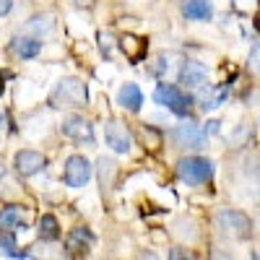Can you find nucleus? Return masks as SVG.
I'll use <instances>...</instances> for the list:
<instances>
[{"mask_svg": "<svg viewBox=\"0 0 260 260\" xmlns=\"http://www.w3.org/2000/svg\"><path fill=\"white\" fill-rule=\"evenodd\" d=\"M55 107H83L86 104V86L78 78H62L52 91Z\"/></svg>", "mask_w": 260, "mask_h": 260, "instance_id": "f257e3e1", "label": "nucleus"}, {"mask_svg": "<svg viewBox=\"0 0 260 260\" xmlns=\"http://www.w3.org/2000/svg\"><path fill=\"white\" fill-rule=\"evenodd\" d=\"M177 175L187 185H203L213 177V164L208 159H201V156H190V159H182L177 164Z\"/></svg>", "mask_w": 260, "mask_h": 260, "instance_id": "f03ea898", "label": "nucleus"}, {"mask_svg": "<svg viewBox=\"0 0 260 260\" xmlns=\"http://www.w3.org/2000/svg\"><path fill=\"white\" fill-rule=\"evenodd\" d=\"M154 99H156V104H164V107H169L175 115H180V117H185V115H190V107H192V99L185 94V91H180L177 86H167V83H161V86H156V91H154Z\"/></svg>", "mask_w": 260, "mask_h": 260, "instance_id": "7ed1b4c3", "label": "nucleus"}, {"mask_svg": "<svg viewBox=\"0 0 260 260\" xmlns=\"http://www.w3.org/2000/svg\"><path fill=\"white\" fill-rule=\"evenodd\" d=\"M216 224H219V229L229 237H237V240H247L252 226H250V219L245 213L240 211H221L219 216H216Z\"/></svg>", "mask_w": 260, "mask_h": 260, "instance_id": "20e7f679", "label": "nucleus"}, {"mask_svg": "<svg viewBox=\"0 0 260 260\" xmlns=\"http://www.w3.org/2000/svg\"><path fill=\"white\" fill-rule=\"evenodd\" d=\"M91 180V164L83 156H71L68 164H65V182L68 187H83Z\"/></svg>", "mask_w": 260, "mask_h": 260, "instance_id": "39448f33", "label": "nucleus"}, {"mask_svg": "<svg viewBox=\"0 0 260 260\" xmlns=\"http://www.w3.org/2000/svg\"><path fill=\"white\" fill-rule=\"evenodd\" d=\"M104 141H107L110 148H115L117 154H127V151H130V130L122 122L110 120L104 125Z\"/></svg>", "mask_w": 260, "mask_h": 260, "instance_id": "423d86ee", "label": "nucleus"}, {"mask_svg": "<svg viewBox=\"0 0 260 260\" xmlns=\"http://www.w3.org/2000/svg\"><path fill=\"white\" fill-rule=\"evenodd\" d=\"M91 245H94V237H91V232L89 229H73L68 237H65V250H68V255L71 257H83L86 252L91 250Z\"/></svg>", "mask_w": 260, "mask_h": 260, "instance_id": "0eeeda50", "label": "nucleus"}, {"mask_svg": "<svg viewBox=\"0 0 260 260\" xmlns=\"http://www.w3.org/2000/svg\"><path fill=\"white\" fill-rule=\"evenodd\" d=\"M172 138H175L177 146H187V148H201L206 143V133L195 125V122H185L180 125L175 133H172Z\"/></svg>", "mask_w": 260, "mask_h": 260, "instance_id": "6e6552de", "label": "nucleus"}, {"mask_svg": "<svg viewBox=\"0 0 260 260\" xmlns=\"http://www.w3.org/2000/svg\"><path fill=\"white\" fill-rule=\"evenodd\" d=\"M45 167V156L37 154V151H18L16 154V172L24 177H31Z\"/></svg>", "mask_w": 260, "mask_h": 260, "instance_id": "1a4fd4ad", "label": "nucleus"}, {"mask_svg": "<svg viewBox=\"0 0 260 260\" xmlns=\"http://www.w3.org/2000/svg\"><path fill=\"white\" fill-rule=\"evenodd\" d=\"M117 42H120V50L125 52V57H127L130 62H141V60L146 57V50H148L146 39H141V37H136V34H122Z\"/></svg>", "mask_w": 260, "mask_h": 260, "instance_id": "9d476101", "label": "nucleus"}, {"mask_svg": "<svg viewBox=\"0 0 260 260\" xmlns=\"http://www.w3.org/2000/svg\"><path fill=\"white\" fill-rule=\"evenodd\" d=\"M62 133L68 138H73V141H86V143L94 141V130L83 117H68L62 122Z\"/></svg>", "mask_w": 260, "mask_h": 260, "instance_id": "9b49d317", "label": "nucleus"}, {"mask_svg": "<svg viewBox=\"0 0 260 260\" xmlns=\"http://www.w3.org/2000/svg\"><path fill=\"white\" fill-rule=\"evenodd\" d=\"M206 78H208V71H206V65H201V62H185V68H182V73H180V81L185 83V86H190V89H198V86H203L206 83Z\"/></svg>", "mask_w": 260, "mask_h": 260, "instance_id": "f8f14e48", "label": "nucleus"}, {"mask_svg": "<svg viewBox=\"0 0 260 260\" xmlns=\"http://www.w3.org/2000/svg\"><path fill=\"white\" fill-rule=\"evenodd\" d=\"M120 107H125V110L130 112H138L141 110V104H143V94L136 83H125L122 89H120V96H117Z\"/></svg>", "mask_w": 260, "mask_h": 260, "instance_id": "ddd939ff", "label": "nucleus"}, {"mask_svg": "<svg viewBox=\"0 0 260 260\" xmlns=\"http://www.w3.org/2000/svg\"><path fill=\"white\" fill-rule=\"evenodd\" d=\"M11 50L18 55V57H37L39 50H42V42L31 39V37H16L11 42Z\"/></svg>", "mask_w": 260, "mask_h": 260, "instance_id": "4468645a", "label": "nucleus"}, {"mask_svg": "<svg viewBox=\"0 0 260 260\" xmlns=\"http://www.w3.org/2000/svg\"><path fill=\"white\" fill-rule=\"evenodd\" d=\"M182 13L192 21H208L211 18V3L208 0H185Z\"/></svg>", "mask_w": 260, "mask_h": 260, "instance_id": "2eb2a0df", "label": "nucleus"}, {"mask_svg": "<svg viewBox=\"0 0 260 260\" xmlns=\"http://www.w3.org/2000/svg\"><path fill=\"white\" fill-rule=\"evenodd\" d=\"M39 237H42L45 242H55L57 237H60V224H57L55 216L45 213V216L39 219Z\"/></svg>", "mask_w": 260, "mask_h": 260, "instance_id": "dca6fc26", "label": "nucleus"}, {"mask_svg": "<svg viewBox=\"0 0 260 260\" xmlns=\"http://www.w3.org/2000/svg\"><path fill=\"white\" fill-rule=\"evenodd\" d=\"M141 141H143V146L151 151V154H156V151L161 148V143H164L161 133H159V130H154L151 125H143L141 127Z\"/></svg>", "mask_w": 260, "mask_h": 260, "instance_id": "f3484780", "label": "nucleus"}, {"mask_svg": "<svg viewBox=\"0 0 260 260\" xmlns=\"http://www.w3.org/2000/svg\"><path fill=\"white\" fill-rule=\"evenodd\" d=\"M18 224H24V208L11 206L0 213V226L3 229H11V226H18Z\"/></svg>", "mask_w": 260, "mask_h": 260, "instance_id": "a211bd4d", "label": "nucleus"}, {"mask_svg": "<svg viewBox=\"0 0 260 260\" xmlns=\"http://www.w3.org/2000/svg\"><path fill=\"white\" fill-rule=\"evenodd\" d=\"M0 250H3L8 257H26V252H18L16 250V242H13V234L11 232L0 234Z\"/></svg>", "mask_w": 260, "mask_h": 260, "instance_id": "6ab92c4d", "label": "nucleus"}, {"mask_svg": "<svg viewBox=\"0 0 260 260\" xmlns=\"http://www.w3.org/2000/svg\"><path fill=\"white\" fill-rule=\"evenodd\" d=\"M224 96H226V89H219L216 94H203V110H216V107H221V102H224Z\"/></svg>", "mask_w": 260, "mask_h": 260, "instance_id": "aec40b11", "label": "nucleus"}, {"mask_svg": "<svg viewBox=\"0 0 260 260\" xmlns=\"http://www.w3.org/2000/svg\"><path fill=\"white\" fill-rule=\"evenodd\" d=\"M42 18H45V16H37V18H31V21H29V29H39V31L45 29V31H50V29H52V24H50V21H47V24H42Z\"/></svg>", "mask_w": 260, "mask_h": 260, "instance_id": "412c9836", "label": "nucleus"}, {"mask_svg": "<svg viewBox=\"0 0 260 260\" xmlns=\"http://www.w3.org/2000/svg\"><path fill=\"white\" fill-rule=\"evenodd\" d=\"M99 47L104 55H110V34H99Z\"/></svg>", "mask_w": 260, "mask_h": 260, "instance_id": "4be33fe9", "label": "nucleus"}, {"mask_svg": "<svg viewBox=\"0 0 260 260\" xmlns=\"http://www.w3.org/2000/svg\"><path fill=\"white\" fill-rule=\"evenodd\" d=\"M11 6H13V0H0V16H6L11 11Z\"/></svg>", "mask_w": 260, "mask_h": 260, "instance_id": "5701e85b", "label": "nucleus"}, {"mask_svg": "<svg viewBox=\"0 0 260 260\" xmlns=\"http://www.w3.org/2000/svg\"><path fill=\"white\" fill-rule=\"evenodd\" d=\"M73 3H76L78 8H91V6L96 3V0H73Z\"/></svg>", "mask_w": 260, "mask_h": 260, "instance_id": "b1692460", "label": "nucleus"}, {"mask_svg": "<svg viewBox=\"0 0 260 260\" xmlns=\"http://www.w3.org/2000/svg\"><path fill=\"white\" fill-rule=\"evenodd\" d=\"M3 89H6V83H3V76H0V94H3Z\"/></svg>", "mask_w": 260, "mask_h": 260, "instance_id": "393cba45", "label": "nucleus"}]
</instances>
